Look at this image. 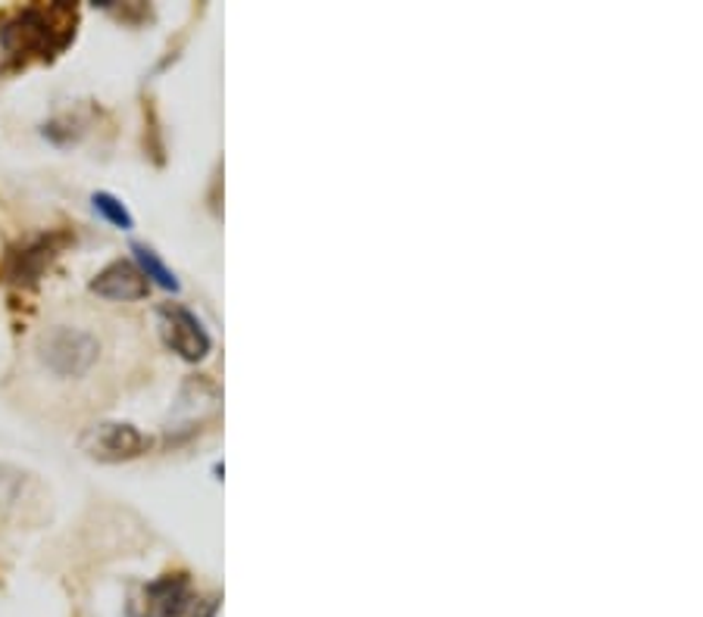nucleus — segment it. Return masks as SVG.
<instances>
[{"label":"nucleus","instance_id":"2","mask_svg":"<svg viewBox=\"0 0 703 617\" xmlns=\"http://www.w3.org/2000/svg\"><path fill=\"white\" fill-rule=\"evenodd\" d=\"M35 359L48 375L60 380H79L94 372V365L101 359V341L89 327L60 322L38 334Z\"/></svg>","mask_w":703,"mask_h":617},{"label":"nucleus","instance_id":"4","mask_svg":"<svg viewBox=\"0 0 703 617\" xmlns=\"http://www.w3.org/2000/svg\"><path fill=\"white\" fill-rule=\"evenodd\" d=\"M82 446L85 452L101 459V462H123V459H135L141 456L151 440L141 433L135 425H123V421H106V425H97L91 428L85 437H82Z\"/></svg>","mask_w":703,"mask_h":617},{"label":"nucleus","instance_id":"1","mask_svg":"<svg viewBox=\"0 0 703 617\" xmlns=\"http://www.w3.org/2000/svg\"><path fill=\"white\" fill-rule=\"evenodd\" d=\"M79 10L70 3L25 7L0 25V48L13 60H51L75 38Z\"/></svg>","mask_w":703,"mask_h":617},{"label":"nucleus","instance_id":"9","mask_svg":"<svg viewBox=\"0 0 703 617\" xmlns=\"http://www.w3.org/2000/svg\"><path fill=\"white\" fill-rule=\"evenodd\" d=\"M22 496H25V474L10 464H0V514L17 509Z\"/></svg>","mask_w":703,"mask_h":617},{"label":"nucleus","instance_id":"10","mask_svg":"<svg viewBox=\"0 0 703 617\" xmlns=\"http://www.w3.org/2000/svg\"><path fill=\"white\" fill-rule=\"evenodd\" d=\"M91 203H94V209H97L110 224H116V228H123V231H132V228H135L132 212H128L123 200H116L113 194L101 190V194H94V197H91Z\"/></svg>","mask_w":703,"mask_h":617},{"label":"nucleus","instance_id":"6","mask_svg":"<svg viewBox=\"0 0 703 617\" xmlns=\"http://www.w3.org/2000/svg\"><path fill=\"white\" fill-rule=\"evenodd\" d=\"M188 581L182 574H166L163 581L151 583L141 602L132 608V617H178L188 608Z\"/></svg>","mask_w":703,"mask_h":617},{"label":"nucleus","instance_id":"7","mask_svg":"<svg viewBox=\"0 0 703 617\" xmlns=\"http://www.w3.org/2000/svg\"><path fill=\"white\" fill-rule=\"evenodd\" d=\"M132 253H135V265H138L141 274H144L147 281H154L157 287H163V291H173V293L182 291L178 278L163 265V259L157 257V250H151L147 243H132Z\"/></svg>","mask_w":703,"mask_h":617},{"label":"nucleus","instance_id":"5","mask_svg":"<svg viewBox=\"0 0 703 617\" xmlns=\"http://www.w3.org/2000/svg\"><path fill=\"white\" fill-rule=\"evenodd\" d=\"M91 293L104 296V300H120V303H132V300H144L151 293V281L141 274V269L128 259H116L110 262L104 272L91 281Z\"/></svg>","mask_w":703,"mask_h":617},{"label":"nucleus","instance_id":"11","mask_svg":"<svg viewBox=\"0 0 703 617\" xmlns=\"http://www.w3.org/2000/svg\"><path fill=\"white\" fill-rule=\"evenodd\" d=\"M213 615H216V605H213V602H210V605L204 608V615H200V617H213Z\"/></svg>","mask_w":703,"mask_h":617},{"label":"nucleus","instance_id":"3","mask_svg":"<svg viewBox=\"0 0 703 617\" xmlns=\"http://www.w3.org/2000/svg\"><path fill=\"white\" fill-rule=\"evenodd\" d=\"M159 318V334L166 346L178 353L185 362H200L210 353V334L207 327L200 325V318L194 315L192 308L178 306V303H166L157 308Z\"/></svg>","mask_w":703,"mask_h":617},{"label":"nucleus","instance_id":"8","mask_svg":"<svg viewBox=\"0 0 703 617\" xmlns=\"http://www.w3.org/2000/svg\"><path fill=\"white\" fill-rule=\"evenodd\" d=\"M53 259V243L51 240H35L32 247H25V253H17L13 257V265H10V274L13 281H35L41 269Z\"/></svg>","mask_w":703,"mask_h":617}]
</instances>
